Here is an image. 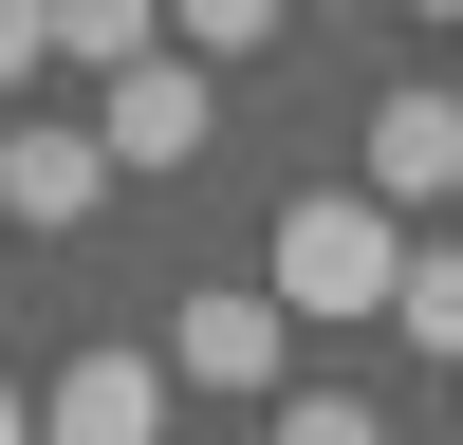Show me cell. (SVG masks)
I'll return each instance as SVG.
<instances>
[{"mask_svg": "<svg viewBox=\"0 0 463 445\" xmlns=\"http://www.w3.org/2000/svg\"><path fill=\"white\" fill-rule=\"evenodd\" d=\"M260 297H279L297 334L390 316V297H408V222L371 204V185H297V204H279V241H260Z\"/></svg>", "mask_w": 463, "mask_h": 445, "instance_id": "1", "label": "cell"}, {"mask_svg": "<svg viewBox=\"0 0 463 445\" xmlns=\"http://www.w3.org/2000/svg\"><path fill=\"white\" fill-rule=\"evenodd\" d=\"M37 445H167V353H74L37 390Z\"/></svg>", "mask_w": 463, "mask_h": 445, "instance_id": "4", "label": "cell"}, {"mask_svg": "<svg viewBox=\"0 0 463 445\" xmlns=\"http://www.w3.org/2000/svg\"><path fill=\"white\" fill-rule=\"evenodd\" d=\"M93 204H111V148L74 130V111H0V222H19V241H74Z\"/></svg>", "mask_w": 463, "mask_h": 445, "instance_id": "3", "label": "cell"}, {"mask_svg": "<svg viewBox=\"0 0 463 445\" xmlns=\"http://www.w3.org/2000/svg\"><path fill=\"white\" fill-rule=\"evenodd\" d=\"M93 148H111V185L204 167V148H222V74H204V56H130V74H111V111H93Z\"/></svg>", "mask_w": 463, "mask_h": 445, "instance_id": "2", "label": "cell"}, {"mask_svg": "<svg viewBox=\"0 0 463 445\" xmlns=\"http://www.w3.org/2000/svg\"><path fill=\"white\" fill-rule=\"evenodd\" d=\"M260 445H390V408H371V390H297Z\"/></svg>", "mask_w": 463, "mask_h": 445, "instance_id": "10", "label": "cell"}, {"mask_svg": "<svg viewBox=\"0 0 463 445\" xmlns=\"http://www.w3.org/2000/svg\"><path fill=\"white\" fill-rule=\"evenodd\" d=\"M408 19H463V0H408Z\"/></svg>", "mask_w": 463, "mask_h": 445, "instance_id": "13", "label": "cell"}, {"mask_svg": "<svg viewBox=\"0 0 463 445\" xmlns=\"http://www.w3.org/2000/svg\"><path fill=\"white\" fill-rule=\"evenodd\" d=\"M279 297H185V316H167V390H222V408H241V390H279Z\"/></svg>", "mask_w": 463, "mask_h": 445, "instance_id": "5", "label": "cell"}, {"mask_svg": "<svg viewBox=\"0 0 463 445\" xmlns=\"http://www.w3.org/2000/svg\"><path fill=\"white\" fill-rule=\"evenodd\" d=\"M56 56H93V74L167 56V0H56Z\"/></svg>", "mask_w": 463, "mask_h": 445, "instance_id": "8", "label": "cell"}, {"mask_svg": "<svg viewBox=\"0 0 463 445\" xmlns=\"http://www.w3.org/2000/svg\"><path fill=\"white\" fill-rule=\"evenodd\" d=\"M37 74H56V0H0V93L37 111Z\"/></svg>", "mask_w": 463, "mask_h": 445, "instance_id": "11", "label": "cell"}, {"mask_svg": "<svg viewBox=\"0 0 463 445\" xmlns=\"http://www.w3.org/2000/svg\"><path fill=\"white\" fill-rule=\"evenodd\" d=\"M279 19H297V0H167V56H279Z\"/></svg>", "mask_w": 463, "mask_h": 445, "instance_id": "9", "label": "cell"}, {"mask_svg": "<svg viewBox=\"0 0 463 445\" xmlns=\"http://www.w3.org/2000/svg\"><path fill=\"white\" fill-rule=\"evenodd\" d=\"M371 204H463V93H390L371 111Z\"/></svg>", "mask_w": 463, "mask_h": 445, "instance_id": "6", "label": "cell"}, {"mask_svg": "<svg viewBox=\"0 0 463 445\" xmlns=\"http://www.w3.org/2000/svg\"><path fill=\"white\" fill-rule=\"evenodd\" d=\"M0 445H37V390H0Z\"/></svg>", "mask_w": 463, "mask_h": 445, "instance_id": "12", "label": "cell"}, {"mask_svg": "<svg viewBox=\"0 0 463 445\" xmlns=\"http://www.w3.org/2000/svg\"><path fill=\"white\" fill-rule=\"evenodd\" d=\"M390 334H408L427 371H463V222H445V241H408V297H390Z\"/></svg>", "mask_w": 463, "mask_h": 445, "instance_id": "7", "label": "cell"}]
</instances>
